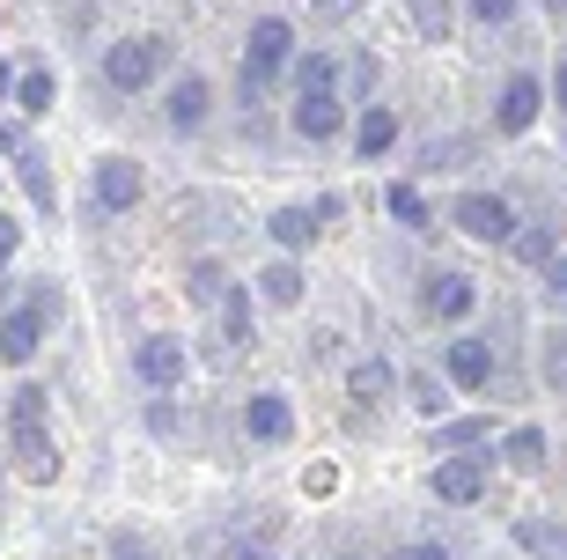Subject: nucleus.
Segmentation results:
<instances>
[{
    "mask_svg": "<svg viewBox=\"0 0 567 560\" xmlns=\"http://www.w3.org/2000/svg\"><path fill=\"white\" fill-rule=\"evenodd\" d=\"M16 465H22V479H38V487H52L60 479V450H52V436H44V391L38 384H22L16 391Z\"/></svg>",
    "mask_w": 567,
    "mask_h": 560,
    "instance_id": "1",
    "label": "nucleus"
},
{
    "mask_svg": "<svg viewBox=\"0 0 567 560\" xmlns=\"http://www.w3.org/2000/svg\"><path fill=\"white\" fill-rule=\"evenodd\" d=\"M288 60H295V30L280 16H258L251 38H244V104H251V96H266V89H274V74Z\"/></svg>",
    "mask_w": 567,
    "mask_h": 560,
    "instance_id": "2",
    "label": "nucleus"
},
{
    "mask_svg": "<svg viewBox=\"0 0 567 560\" xmlns=\"http://www.w3.org/2000/svg\"><path fill=\"white\" fill-rule=\"evenodd\" d=\"M163 67H169V44H163V38H118V44L104 52V82L118 89V96H141V89L155 82Z\"/></svg>",
    "mask_w": 567,
    "mask_h": 560,
    "instance_id": "3",
    "label": "nucleus"
},
{
    "mask_svg": "<svg viewBox=\"0 0 567 560\" xmlns=\"http://www.w3.org/2000/svg\"><path fill=\"white\" fill-rule=\"evenodd\" d=\"M450 222H457L472 244H508V236H516V207H508L502 192H464L457 207H450Z\"/></svg>",
    "mask_w": 567,
    "mask_h": 560,
    "instance_id": "4",
    "label": "nucleus"
},
{
    "mask_svg": "<svg viewBox=\"0 0 567 560\" xmlns=\"http://www.w3.org/2000/svg\"><path fill=\"white\" fill-rule=\"evenodd\" d=\"M185 369H192V354H185V339H169V333H155V339H141V347H133V376H141L147 391L185 384Z\"/></svg>",
    "mask_w": 567,
    "mask_h": 560,
    "instance_id": "5",
    "label": "nucleus"
},
{
    "mask_svg": "<svg viewBox=\"0 0 567 560\" xmlns=\"http://www.w3.org/2000/svg\"><path fill=\"white\" fill-rule=\"evenodd\" d=\"M538 111H546V82H538V74H508L502 96H494V125H502V133H530Z\"/></svg>",
    "mask_w": 567,
    "mask_h": 560,
    "instance_id": "6",
    "label": "nucleus"
},
{
    "mask_svg": "<svg viewBox=\"0 0 567 560\" xmlns=\"http://www.w3.org/2000/svg\"><path fill=\"white\" fill-rule=\"evenodd\" d=\"M141 192H147V177H141L133 155H104V163H96V207L104 214H133Z\"/></svg>",
    "mask_w": 567,
    "mask_h": 560,
    "instance_id": "7",
    "label": "nucleus"
},
{
    "mask_svg": "<svg viewBox=\"0 0 567 560\" xmlns=\"http://www.w3.org/2000/svg\"><path fill=\"white\" fill-rule=\"evenodd\" d=\"M339 125H347L339 89H295V133H302V141H332Z\"/></svg>",
    "mask_w": 567,
    "mask_h": 560,
    "instance_id": "8",
    "label": "nucleus"
},
{
    "mask_svg": "<svg viewBox=\"0 0 567 560\" xmlns=\"http://www.w3.org/2000/svg\"><path fill=\"white\" fill-rule=\"evenodd\" d=\"M427 487H435V501H450V509L480 501V495H486V457H442Z\"/></svg>",
    "mask_w": 567,
    "mask_h": 560,
    "instance_id": "9",
    "label": "nucleus"
},
{
    "mask_svg": "<svg viewBox=\"0 0 567 560\" xmlns=\"http://www.w3.org/2000/svg\"><path fill=\"white\" fill-rule=\"evenodd\" d=\"M442 369H450L457 391H486V384H494V347H486V339H450V362H442Z\"/></svg>",
    "mask_w": 567,
    "mask_h": 560,
    "instance_id": "10",
    "label": "nucleus"
},
{
    "mask_svg": "<svg viewBox=\"0 0 567 560\" xmlns=\"http://www.w3.org/2000/svg\"><path fill=\"white\" fill-rule=\"evenodd\" d=\"M421 303H427V317H442V325H464V317H472V303H480V288H472L464 273H435Z\"/></svg>",
    "mask_w": 567,
    "mask_h": 560,
    "instance_id": "11",
    "label": "nucleus"
},
{
    "mask_svg": "<svg viewBox=\"0 0 567 560\" xmlns=\"http://www.w3.org/2000/svg\"><path fill=\"white\" fill-rule=\"evenodd\" d=\"M44 347V310L38 303H22V310L0 317V362H30Z\"/></svg>",
    "mask_w": 567,
    "mask_h": 560,
    "instance_id": "12",
    "label": "nucleus"
},
{
    "mask_svg": "<svg viewBox=\"0 0 567 560\" xmlns=\"http://www.w3.org/2000/svg\"><path fill=\"white\" fill-rule=\"evenodd\" d=\"M244 428H251V442H288L295 436V406L280 391H258L251 406H244Z\"/></svg>",
    "mask_w": 567,
    "mask_h": 560,
    "instance_id": "13",
    "label": "nucleus"
},
{
    "mask_svg": "<svg viewBox=\"0 0 567 560\" xmlns=\"http://www.w3.org/2000/svg\"><path fill=\"white\" fill-rule=\"evenodd\" d=\"M207 111H214V89L199 82V74H177V82H169V125H177V133H199Z\"/></svg>",
    "mask_w": 567,
    "mask_h": 560,
    "instance_id": "14",
    "label": "nucleus"
},
{
    "mask_svg": "<svg viewBox=\"0 0 567 560\" xmlns=\"http://www.w3.org/2000/svg\"><path fill=\"white\" fill-rule=\"evenodd\" d=\"M391 141H399V119H391L383 104H369V111L354 119V155H361V163H377Z\"/></svg>",
    "mask_w": 567,
    "mask_h": 560,
    "instance_id": "15",
    "label": "nucleus"
},
{
    "mask_svg": "<svg viewBox=\"0 0 567 560\" xmlns=\"http://www.w3.org/2000/svg\"><path fill=\"white\" fill-rule=\"evenodd\" d=\"M8 96H16V111H22V119H44V111H52V96H60V82H52L44 67H22Z\"/></svg>",
    "mask_w": 567,
    "mask_h": 560,
    "instance_id": "16",
    "label": "nucleus"
},
{
    "mask_svg": "<svg viewBox=\"0 0 567 560\" xmlns=\"http://www.w3.org/2000/svg\"><path fill=\"white\" fill-rule=\"evenodd\" d=\"M258 295H266L274 310H295V303H302V266H295V258H274V266L258 273Z\"/></svg>",
    "mask_w": 567,
    "mask_h": 560,
    "instance_id": "17",
    "label": "nucleus"
},
{
    "mask_svg": "<svg viewBox=\"0 0 567 560\" xmlns=\"http://www.w3.org/2000/svg\"><path fill=\"white\" fill-rule=\"evenodd\" d=\"M508 251H516L524 266H553V258H560V228H553V222H530V228H516V236H508Z\"/></svg>",
    "mask_w": 567,
    "mask_h": 560,
    "instance_id": "18",
    "label": "nucleus"
},
{
    "mask_svg": "<svg viewBox=\"0 0 567 560\" xmlns=\"http://www.w3.org/2000/svg\"><path fill=\"white\" fill-rule=\"evenodd\" d=\"M214 310H221V347H244V339H251V288H236V281H229Z\"/></svg>",
    "mask_w": 567,
    "mask_h": 560,
    "instance_id": "19",
    "label": "nucleus"
},
{
    "mask_svg": "<svg viewBox=\"0 0 567 560\" xmlns=\"http://www.w3.org/2000/svg\"><path fill=\"white\" fill-rule=\"evenodd\" d=\"M266 236H274L280 251H302V244L317 236V222H310V207H280L274 222H266Z\"/></svg>",
    "mask_w": 567,
    "mask_h": 560,
    "instance_id": "20",
    "label": "nucleus"
},
{
    "mask_svg": "<svg viewBox=\"0 0 567 560\" xmlns=\"http://www.w3.org/2000/svg\"><path fill=\"white\" fill-rule=\"evenodd\" d=\"M405 16H413V30H421L427 44H450V0H405Z\"/></svg>",
    "mask_w": 567,
    "mask_h": 560,
    "instance_id": "21",
    "label": "nucleus"
},
{
    "mask_svg": "<svg viewBox=\"0 0 567 560\" xmlns=\"http://www.w3.org/2000/svg\"><path fill=\"white\" fill-rule=\"evenodd\" d=\"M16 170H22V185H30V207L52 214V200H60V192H52V177H44V155H38V147H22Z\"/></svg>",
    "mask_w": 567,
    "mask_h": 560,
    "instance_id": "22",
    "label": "nucleus"
},
{
    "mask_svg": "<svg viewBox=\"0 0 567 560\" xmlns=\"http://www.w3.org/2000/svg\"><path fill=\"white\" fill-rule=\"evenodd\" d=\"M347 391H354L361 406H377V398L391 391V362H377V354H369V362H354V376H347Z\"/></svg>",
    "mask_w": 567,
    "mask_h": 560,
    "instance_id": "23",
    "label": "nucleus"
},
{
    "mask_svg": "<svg viewBox=\"0 0 567 560\" xmlns=\"http://www.w3.org/2000/svg\"><path fill=\"white\" fill-rule=\"evenodd\" d=\"M502 457L516 472H538V465H546V428H516V436L502 442Z\"/></svg>",
    "mask_w": 567,
    "mask_h": 560,
    "instance_id": "24",
    "label": "nucleus"
},
{
    "mask_svg": "<svg viewBox=\"0 0 567 560\" xmlns=\"http://www.w3.org/2000/svg\"><path fill=\"white\" fill-rule=\"evenodd\" d=\"M288 67H295V89H339L332 52H302V60H288Z\"/></svg>",
    "mask_w": 567,
    "mask_h": 560,
    "instance_id": "25",
    "label": "nucleus"
},
{
    "mask_svg": "<svg viewBox=\"0 0 567 560\" xmlns=\"http://www.w3.org/2000/svg\"><path fill=\"white\" fill-rule=\"evenodd\" d=\"M383 207L399 214L405 228H427V222H435V214H427V200H421V185H391V192H383Z\"/></svg>",
    "mask_w": 567,
    "mask_h": 560,
    "instance_id": "26",
    "label": "nucleus"
},
{
    "mask_svg": "<svg viewBox=\"0 0 567 560\" xmlns=\"http://www.w3.org/2000/svg\"><path fill=\"white\" fill-rule=\"evenodd\" d=\"M185 288H192V303H221V288H229V273L214 266V258H199V266H192V281H185Z\"/></svg>",
    "mask_w": 567,
    "mask_h": 560,
    "instance_id": "27",
    "label": "nucleus"
},
{
    "mask_svg": "<svg viewBox=\"0 0 567 560\" xmlns=\"http://www.w3.org/2000/svg\"><path fill=\"white\" fill-rule=\"evenodd\" d=\"M524 546H530V553H546V560H567V531H560V523H524Z\"/></svg>",
    "mask_w": 567,
    "mask_h": 560,
    "instance_id": "28",
    "label": "nucleus"
},
{
    "mask_svg": "<svg viewBox=\"0 0 567 560\" xmlns=\"http://www.w3.org/2000/svg\"><path fill=\"white\" fill-rule=\"evenodd\" d=\"M472 442H486V420H450V428H435V450H472Z\"/></svg>",
    "mask_w": 567,
    "mask_h": 560,
    "instance_id": "29",
    "label": "nucleus"
},
{
    "mask_svg": "<svg viewBox=\"0 0 567 560\" xmlns=\"http://www.w3.org/2000/svg\"><path fill=\"white\" fill-rule=\"evenodd\" d=\"M413 406H421V414L435 420L442 406H450V384H442V376H413Z\"/></svg>",
    "mask_w": 567,
    "mask_h": 560,
    "instance_id": "30",
    "label": "nucleus"
},
{
    "mask_svg": "<svg viewBox=\"0 0 567 560\" xmlns=\"http://www.w3.org/2000/svg\"><path fill=\"white\" fill-rule=\"evenodd\" d=\"M472 8V22H486V30H502L508 16H516V0H464Z\"/></svg>",
    "mask_w": 567,
    "mask_h": 560,
    "instance_id": "31",
    "label": "nucleus"
},
{
    "mask_svg": "<svg viewBox=\"0 0 567 560\" xmlns=\"http://www.w3.org/2000/svg\"><path fill=\"white\" fill-rule=\"evenodd\" d=\"M16 251H22V222H16V214H0V266H16Z\"/></svg>",
    "mask_w": 567,
    "mask_h": 560,
    "instance_id": "32",
    "label": "nucleus"
},
{
    "mask_svg": "<svg viewBox=\"0 0 567 560\" xmlns=\"http://www.w3.org/2000/svg\"><path fill=\"white\" fill-rule=\"evenodd\" d=\"M111 560H155V546L133 539V531H118V539H111Z\"/></svg>",
    "mask_w": 567,
    "mask_h": 560,
    "instance_id": "33",
    "label": "nucleus"
},
{
    "mask_svg": "<svg viewBox=\"0 0 567 560\" xmlns=\"http://www.w3.org/2000/svg\"><path fill=\"white\" fill-rule=\"evenodd\" d=\"M377 74H383V60H377V52H354V89H361V96L377 89Z\"/></svg>",
    "mask_w": 567,
    "mask_h": 560,
    "instance_id": "34",
    "label": "nucleus"
},
{
    "mask_svg": "<svg viewBox=\"0 0 567 560\" xmlns=\"http://www.w3.org/2000/svg\"><path fill=\"white\" fill-rule=\"evenodd\" d=\"M457 155H464V141H435L427 147V170H457Z\"/></svg>",
    "mask_w": 567,
    "mask_h": 560,
    "instance_id": "35",
    "label": "nucleus"
},
{
    "mask_svg": "<svg viewBox=\"0 0 567 560\" xmlns=\"http://www.w3.org/2000/svg\"><path fill=\"white\" fill-rule=\"evenodd\" d=\"M310 8H317V16H324V22H347V16H354V8H361V0H310Z\"/></svg>",
    "mask_w": 567,
    "mask_h": 560,
    "instance_id": "36",
    "label": "nucleus"
},
{
    "mask_svg": "<svg viewBox=\"0 0 567 560\" xmlns=\"http://www.w3.org/2000/svg\"><path fill=\"white\" fill-rule=\"evenodd\" d=\"M399 560H450V546H405Z\"/></svg>",
    "mask_w": 567,
    "mask_h": 560,
    "instance_id": "37",
    "label": "nucleus"
},
{
    "mask_svg": "<svg viewBox=\"0 0 567 560\" xmlns=\"http://www.w3.org/2000/svg\"><path fill=\"white\" fill-rule=\"evenodd\" d=\"M553 376H567V333H553V362H546Z\"/></svg>",
    "mask_w": 567,
    "mask_h": 560,
    "instance_id": "38",
    "label": "nucleus"
},
{
    "mask_svg": "<svg viewBox=\"0 0 567 560\" xmlns=\"http://www.w3.org/2000/svg\"><path fill=\"white\" fill-rule=\"evenodd\" d=\"M546 281H553V288L567 295V251H560V258H553V266H546Z\"/></svg>",
    "mask_w": 567,
    "mask_h": 560,
    "instance_id": "39",
    "label": "nucleus"
},
{
    "mask_svg": "<svg viewBox=\"0 0 567 560\" xmlns=\"http://www.w3.org/2000/svg\"><path fill=\"white\" fill-rule=\"evenodd\" d=\"M553 104H567V60L553 67Z\"/></svg>",
    "mask_w": 567,
    "mask_h": 560,
    "instance_id": "40",
    "label": "nucleus"
},
{
    "mask_svg": "<svg viewBox=\"0 0 567 560\" xmlns=\"http://www.w3.org/2000/svg\"><path fill=\"white\" fill-rule=\"evenodd\" d=\"M546 8H553V16H567V0H546Z\"/></svg>",
    "mask_w": 567,
    "mask_h": 560,
    "instance_id": "41",
    "label": "nucleus"
}]
</instances>
